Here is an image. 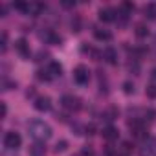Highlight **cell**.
I'll use <instances>...</instances> for the list:
<instances>
[{
	"instance_id": "cell-1",
	"label": "cell",
	"mask_w": 156,
	"mask_h": 156,
	"mask_svg": "<svg viewBox=\"0 0 156 156\" xmlns=\"http://www.w3.org/2000/svg\"><path fill=\"white\" fill-rule=\"evenodd\" d=\"M28 132H30V136H31L33 140H37V141H46V140H50L51 134H53L51 127H50L46 121H42V119H33V121H30V123H28Z\"/></svg>"
},
{
	"instance_id": "cell-2",
	"label": "cell",
	"mask_w": 156,
	"mask_h": 156,
	"mask_svg": "<svg viewBox=\"0 0 156 156\" xmlns=\"http://www.w3.org/2000/svg\"><path fill=\"white\" fill-rule=\"evenodd\" d=\"M73 81L77 85H87L90 81V70L85 66V64H79V66H75L73 70Z\"/></svg>"
},
{
	"instance_id": "cell-3",
	"label": "cell",
	"mask_w": 156,
	"mask_h": 156,
	"mask_svg": "<svg viewBox=\"0 0 156 156\" xmlns=\"http://www.w3.org/2000/svg\"><path fill=\"white\" fill-rule=\"evenodd\" d=\"M20 143H22V138H20L19 132H6V136H4V145H6L9 151H17V149L20 147Z\"/></svg>"
},
{
	"instance_id": "cell-4",
	"label": "cell",
	"mask_w": 156,
	"mask_h": 156,
	"mask_svg": "<svg viewBox=\"0 0 156 156\" xmlns=\"http://www.w3.org/2000/svg\"><path fill=\"white\" fill-rule=\"evenodd\" d=\"M61 105L66 108V110H79L81 108V99L77 96H62L61 98Z\"/></svg>"
},
{
	"instance_id": "cell-5",
	"label": "cell",
	"mask_w": 156,
	"mask_h": 156,
	"mask_svg": "<svg viewBox=\"0 0 156 156\" xmlns=\"http://www.w3.org/2000/svg\"><path fill=\"white\" fill-rule=\"evenodd\" d=\"M41 39H44L48 44H55V46H59L62 42V37L59 33H55L53 30H46L44 33H41Z\"/></svg>"
},
{
	"instance_id": "cell-6",
	"label": "cell",
	"mask_w": 156,
	"mask_h": 156,
	"mask_svg": "<svg viewBox=\"0 0 156 156\" xmlns=\"http://www.w3.org/2000/svg\"><path fill=\"white\" fill-rule=\"evenodd\" d=\"M35 108H37L39 112L50 110V108H51V99H50L48 96H39V98L35 99Z\"/></svg>"
},
{
	"instance_id": "cell-7",
	"label": "cell",
	"mask_w": 156,
	"mask_h": 156,
	"mask_svg": "<svg viewBox=\"0 0 156 156\" xmlns=\"http://www.w3.org/2000/svg\"><path fill=\"white\" fill-rule=\"evenodd\" d=\"M98 15H99V20L101 22H112L116 19V11L112 8H101Z\"/></svg>"
},
{
	"instance_id": "cell-8",
	"label": "cell",
	"mask_w": 156,
	"mask_h": 156,
	"mask_svg": "<svg viewBox=\"0 0 156 156\" xmlns=\"http://www.w3.org/2000/svg\"><path fill=\"white\" fill-rule=\"evenodd\" d=\"M140 156H156V145L154 141H145L141 147H140Z\"/></svg>"
},
{
	"instance_id": "cell-9",
	"label": "cell",
	"mask_w": 156,
	"mask_h": 156,
	"mask_svg": "<svg viewBox=\"0 0 156 156\" xmlns=\"http://www.w3.org/2000/svg\"><path fill=\"white\" fill-rule=\"evenodd\" d=\"M101 57H103L108 64H116V62H118V51H116L114 48H105L103 53H101Z\"/></svg>"
},
{
	"instance_id": "cell-10",
	"label": "cell",
	"mask_w": 156,
	"mask_h": 156,
	"mask_svg": "<svg viewBox=\"0 0 156 156\" xmlns=\"http://www.w3.org/2000/svg\"><path fill=\"white\" fill-rule=\"evenodd\" d=\"M15 50L22 55V57H30V46H28V41L26 39H19L15 42Z\"/></svg>"
},
{
	"instance_id": "cell-11",
	"label": "cell",
	"mask_w": 156,
	"mask_h": 156,
	"mask_svg": "<svg viewBox=\"0 0 156 156\" xmlns=\"http://www.w3.org/2000/svg\"><path fill=\"white\" fill-rule=\"evenodd\" d=\"M30 156H44L46 154V147H44V143H41V141H37V143H33V145H30Z\"/></svg>"
},
{
	"instance_id": "cell-12",
	"label": "cell",
	"mask_w": 156,
	"mask_h": 156,
	"mask_svg": "<svg viewBox=\"0 0 156 156\" xmlns=\"http://www.w3.org/2000/svg\"><path fill=\"white\" fill-rule=\"evenodd\" d=\"M101 136H103L105 140H108V141H112V140H118V136H119V132H118V129H114V127H107V129H103V132H101Z\"/></svg>"
},
{
	"instance_id": "cell-13",
	"label": "cell",
	"mask_w": 156,
	"mask_h": 156,
	"mask_svg": "<svg viewBox=\"0 0 156 156\" xmlns=\"http://www.w3.org/2000/svg\"><path fill=\"white\" fill-rule=\"evenodd\" d=\"M13 8L20 13H26L30 15V9H31V4L30 2H22V0H17V2H13Z\"/></svg>"
},
{
	"instance_id": "cell-14",
	"label": "cell",
	"mask_w": 156,
	"mask_h": 156,
	"mask_svg": "<svg viewBox=\"0 0 156 156\" xmlns=\"http://www.w3.org/2000/svg\"><path fill=\"white\" fill-rule=\"evenodd\" d=\"M94 37L98 41H110L112 39V33L108 30H94Z\"/></svg>"
},
{
	"instance_id": "cell-15",
	"label": "cell",
	"mask_w": 156,
	"mask_h": 156,
	"mask_svg": "<svg viewBox=\"0 0 156 156\" xmlns=\"http://www.w3.org/2000/svg\"><path fill=\"white\" fill-rule=\"evenodd\" d=\"M118 108L116 107H110V108H107L105 112H103V119H107V121H112V119H116L118 118Z\"/></svg>"
},
{
	"instance_id": "cell-16",
	"label": "cell",
	"mask_w": 156,
	"mask_h": 156,
	"mask_svg": "<svg viewBox=\"0 0 156 156\" xmlns=\"http://www.w3.org/2000/svg\"><path fill=\"white\" fill-rule=\"evenodd\" d=\"M143 11H145V17H147V19L156 20V4H154V2H152V4H147Z\"/></svg>"
},
{
	"instance_id": "cell-17",
	"label": "cell",
	"mask_w": 156,
	"mask_h": 156,
	"mask_svg": "<svg viewBox=\"0 0 156 156\" xmlns=\"http://www.w3.org/2000/svg\"><path fill=\"white\" fill-rule=\"evenodd\" d=\"M48 72H50L51 75H61V73H62V66H61L57 61H53V62H50V66H48Z\"/></svg>"
},
{
	"instance_id": "cell-18",
	"label": "cell",
	"mask_w": 156,
	"mask_h": 156,
	"mask_svg": "<svg viewBox=\"0 0 156 156\" xmlns=\"http://www.w3.org/2000/svg\"><path fill=\"white\" fill-rule=\"evenodd\" d=\"M44 8H46V6H44L42 2H33V4H31V9H30V15L37 17V15H41V11H42Z\"/></svg>"
},
{
	"instance_id": "cell-19",
	"label": "cell",
	"mask_w": 156,
	"mask_h": 156,
	"mask_svg": "<svg viewBox=\"0 0 156 156\" xmlns=\"http://www.w3.org/2000/svg\"><path fill=\"white\" fill-rule=\"evenodd\" d=\"M136 35H138L140 39L147 37V35H149V28H147L145 24H138V26H136Z\"/></svg>"
},
{
	"instance_id": "cell-20",
	"label": "cell",
	"mask_w": 156,
	"mask_h": 156,
	"mask_svg": "<svg viewBox=\"0 0 156 156\" xmlns=\"http://www.w3.org/2000/svg\"><path fill=\"white\" fill-rule=\"evenodd\" d=\"M134 8H136V6H134L132 2H123V4H121V11H123L125 15H130V13L134 11Z\"/></svg>"
},
{
	"instance_id": "cell-21",
	"label": "cell",
	"mask_w": 156,
	"mask_h": 156,
	"mask_svg": "<svg viewBox=\"0 0 156 156\" xmlns=\"http://www.w3.org/2000/svg\"><path fill=\"white\" fill-rule=\"evenodd\" d=\"M37 79H41V81H50L51 75H50L48 70H39V72H37Z\"/></svg>"
},
{
	"instance_id": "cell-22",
	"label": "cell",
	"mask_w": 156,
	"mask_h": 156,
	"mask_svg": "<svg viewBox=\"0 0 156 156\" xmlns=\"http://www.w3.org/2000/svg\"><path fill=\"white\" fill-rule=\"evenodd\" d=\"M66 149H68V141H66V140H61V141H57V145H55L53 151H55V152H64Z\"/></svg>"
},
{
	"instance_id": "cell-23",
	"label": "cell",
	"mask_w": 156,
	"mask_h": 156,
	"mask_svg": "<svg viewBox=\"0 0 156 156\" xmlns=\"http://www.w3.org/2000/svg\"><path fill=\"white\" fill-rule=\"evenodd\" d=\"M145 96L151 98V99H154V98H156V85H149V87L145 88Z\"/></svg>"
},
{
	"instance_id": "cell-24",
	"label": "cell",
	"mask_w": 156,
	"mask_h": 156,
	"mask_svg": "<svg viewBox=\"0 0 156 156\" xmlns=\"http://www.w3.org/2000/svg\"><path fill=\"white\" fill-rule=\"evenodd\" d=\"M123 92H125V94H134V85H132L130 81H125V83H123Z\"/></svg>"
},
{
	"instance_id": "cell-25",
	"label": "cell",
	"mask_w": 156,
	"mask_h": 156,
	"mask_svg": "<svg viewBox=\"0 0 156 156\" xmlns=\"http://www.w3.org/2000/svg\"><path fill=\"white\" fill-rule=\"evenodd\" d=\"M72 31H81V20L79 19L72 20Z\"/></svg>"
},
{
	"instance_id": "cell-26",
	"label": "cell",
	"mask_w": 156,
	"mask_h": 156,
	"mask_svg": "<svg viewBox=\"0 0 156 156\" xmlns=\"http://www.w3.org/2000/svg\"><path fill=\"white\" fill-rule=\"evenodd\" d=\"M127 68H129L130 72H134V73H138V72H140V64H138V62H129V64H127Z\"/></svg>"
},
{
	"instance_id": "cell-27",
	"label": "cell",
	"mask_w": 156,
	"mask_h": 156,
	"mask_svg": "<svg viewBox=\"0 0 156 156\" xmlns=\"http://www.w3.org/2000/svg\"><path fill=\"white\" fill-rule=\"evenodd\" d=\"M8 50V33H2V53Z\"/></svg>"
},
{
	"instance_id": "cell-28",
	"label": "cell",
	"mask_w": 156,
	"mask_h": 156,
	"mask_svg": "<svg viewBox=\"0 0 156 156\" xmlns=\"http://www.w3.org/2000/svg\"><path fill=\"white\" fill-rule=\"evenodd\" d=\"M121 147H123V152H130V151H132V143H130V141H123Z\"/></svg>"
},
{
	"instance_id": "cell-29",
	"label": "cell",
	"mask_w": 156,
	"mask_h": 156,
	"mask_svg": "<svg viewBox=\"0 0 156 156\" xmlns=\"http://www.w3.org/2000/svg\"><path fill=\"white\" fill-rule=\"evenodd\" d=\"M85 130H87V134H96V127L94 125H87Z\"/></svg>"
},
{
	"instance_id": "cell-30",
	"label": "cell",
	"mask_w": 156,
	"mask_h": 156,
	"mask_svg": "<svg viewBox=\"0 0 156 156\" xmlns=\"http://www.w3.org/2000/svg\"><path fill=\"white\" fill-rule=\"evenodd\" d=\"M64 8H73L75 6V2H70V0H62V2H61Z\"/></svg>"
},
{
	"instance_id": "cell-31",
	"label": "cell",
	"mask_w": 156,
	"mask_h": 156,
	"mask_svg": "<svg viewBox=\"0 0 156 156\" xmlns=\"http://www.w3.org/2000/svg\"><path fill=\"white\" fill-rule=\"evenodd\" d=\"M44 57H48V53H46V51H39V53H37V59H35V61H42Z\"/></svg>"
},
{
	"instance_id": "cell-32",
	"label": "cell",
	"mask_w": 156,
	"mask_h": 156,
	"mask_svg": "<svg viewBox=\"0 0 156 156\" xmlns=\"http://www.w3.org/2000/svg\"><path fill=\"white\" fill-rule=\"evenodd\" d=\"M90 154H92V149H90V147L87 145V147L83 149V156H90Z\"/></svg>"
},
{
	"instance_id": "cell-33",
	"label": "cell",
	"mask_w": 156,
	"mask_h": 156,
	"mask_svg": "<svg viewBox=\"0 0 156 156\" xmlns=\"http://www.w3.org/2000/svg\"><path fill=\"white\" fill-rule=\"evenodd\" d=\"M114 152H116V151L112 149V145H108V147H107V154H108V156H114Z\"/></svg>"
},
{
	"instance_id": "cell-34",
	"label": "cell",
	"mask_w": 156,
	"mask_h": 156,
	"mask_svg": "<svg viewBox=\"0 0 156 156\" xmlns=\"http://www.w3.org/2000/svg\"><path fill=\"white\" fill-rule=\"evenodd\" d=\"M6 114H8V107L6 103H2V118H6Z\"/></svg>"
},
{
	"instance_id": "cell-35",
	"label": "cell",
	"mask_w": 156,
	"mask_h": 156,
	"mask_svg": "<svg viewBox=\"0 0 156 156\" xmlns=\"http://www.w3.org/2000/svg\"><path fill=\"white\" fill-rule=\"evenodd\" d=\"M151 77H152V79L156 81V68H152V72H151Z\"/></svg>"
}]
</instances>
